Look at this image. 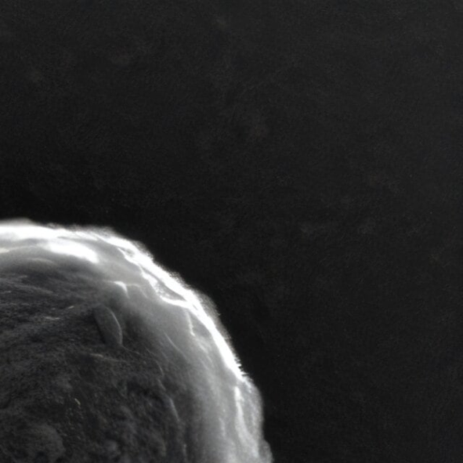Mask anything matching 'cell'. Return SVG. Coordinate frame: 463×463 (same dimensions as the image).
Returning <instances> with one entry per match:
<instances>
[{
    "mask_svg": "<svg viewBox=\"0 0 463 463\" xmlns=\"http://www.w3.org/2000/svg\"><path fill=\"white\" fill-rule=\"evenodd\" d=\"M102 319L101 322L103 324V329L106 332L109 334L110 337H112L113 339L119 340L121 337V331H120V326L118 325L117 321L112 315L103 314L101 315Z\"/></svg>",
    "mask_w": 463,
    "mask_h": 463,
    "instance_id": "6da1fadb",
    "label": "cell"
}]
</instances>
